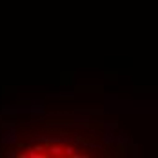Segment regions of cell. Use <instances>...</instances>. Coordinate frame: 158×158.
Wrapping results in <instances>:
<instances>
[{
  "label": "cell",
  "instance_id": "1",
  "mask_svg": "<svg viewBox=\"0 0 158 158\" xmlns=\"http://www.w3.org/2000/svg\"><path fill=\"white\" fill-rule=\"evenodd\" d=\"M49 151H51V155H62V149H60V147H56V145H55V147H51Z\"/></svg>",
  "mask_w": 158,
  "mask_h": 158
}]
</instances>
